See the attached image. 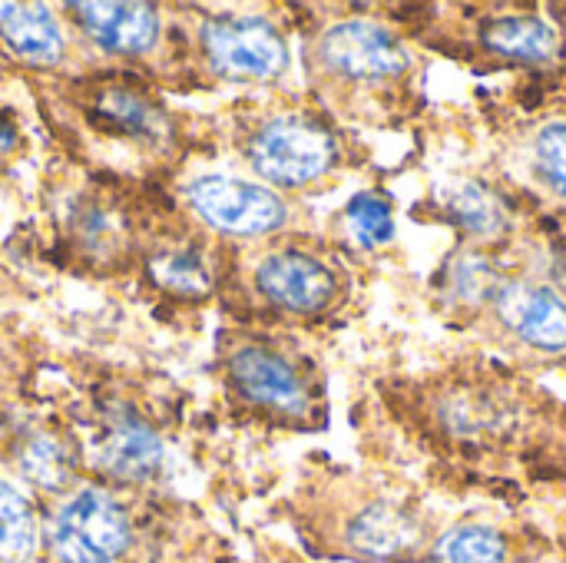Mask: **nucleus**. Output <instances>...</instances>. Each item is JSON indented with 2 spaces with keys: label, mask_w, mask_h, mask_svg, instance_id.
<instances>
[{
  "label": "nucleus",
  "mask_w": 566,
  "mask_h": 563,
  "mask_svg": "<svg viewBox=\"0 0 566 563\" xmlns=\"http://www.w3.org/2000/svg\"><path fill=\"white\" fill-rule=\"evenodd\" d=\"M252 166L275 186H305L328 173L335 163V139L325 126L282 116L259 129L252 139Z\"/></svg>",
  "instance_id": "1"
},
{
  "label": "nucleus",
  "mask_w": 566,
  "mask_h": 563,
  "mask_svg": "<svg viewBox=\"0 0 566 563\" xmlns=\"http://www.w3.org/2000/svg\"><path fill=\"white\" fill-rule=\"evenodd\" d=\"M322 63L355 83H391L411 70L405 43L375 20H342L318 43Z\"/></svg>",
  "instance_id": "2"
},
{
  "label": "nucleus",
  "mask_w": 566,
  "mask_h": 563,
  "mask_svg": "<svg viewBox=\"0 0 566 563\" xmlns=\"http://www.w3.org/2000/svg\"><path fill=\"white\" fill-rule=\"evenodd\" d=\"M53 548L66 563H113L129 548V521L109 494L83 491L56 514Z\"/></svg>",
  "instance_id": "3"
},
{
  "label": "nucleus",
  "mask_w": 566,
  "mask_h": 563,
  "mask_svg": "<svg viewBox=\"0 0 566 563\" xmlns=\"http://www.w3.org/2000/svg\"><path fill=\"white\" fill-rule=\"evenodd\" d=\"M189 202L209 226L232 236H262L285 222V206L272 189L229 176L196 179L189 186Z\"/></svg>",
  "instance_id": "4"
},
{
  "label": "nucleus",
  "mask_w": 566,
  "mask_h": 563,
  "mask_svg": "<svg viewBox=\"0 0 566 563\" xmlns=\"http://www.w3.org/2000/svg\"><path fill=\"white\" fill-rule=\"evenodd\" d=\"M212 63L232 76H279L289 63L282 33L262 17H219L202 27Z\"/></svg>",
  "instance_id": "5"
},
{
  "label": "nucleus",
  "mask_w": 566,
  "mask_h": 563,
  "mask_svg": "<svg viewBox=\"0 0 566 563\" xmlns=\"http://www.w3.org/2000/svg\"><path fill=\"white\" fill-rule=\"evenodd\" d=\"M494 312L511 335L537 352H566V299L544 285L514 279L494 295Z\"/></svg>",
  "instance_id": "6"
},
{
  "label": "nucleus",
  "mask_w": 566,
  "mask_h": 563,
  "mask_svg": "<svg viewBox=\"0 0 566 563\" xmlns=\"http://www.w3.org/2000/svg\"><path fill=\"white\" fill-rule=\"evenodd\" d=\"M348 548L365 561H411L424 548V521L398 501H371L345 531Z\"/></svg>",
  "instance_id": "7"
},
{
  "label": "nucleus",
  "mask_w": 566,
  "mask_h": 563,
  "mask_svg": "<svg viewBox=\"0 0 566 563\" xmlns=\"http://www.w3.org/2000/svg\"><path fill=\"white\" fill-rule=\"evenodd\" d=\"M259 289L282 309L318 312L335 295V275L328 265L305 252H275L255 272Z\"/></svg>",
  "instance_id": "8"
},
{
  "label": "nucleus",
  "mask_w": 566,
  "mask_h": 563,
  "mask_svg": "<svg viewBox=\"0 0 566 563\" xmlns=\"http://www.w3.org/2000/svg\"><path fill=\"white\" fill-rule=\"evenodd\" d=\"M229 368H232L239 392L252 398L255 405L275 408L285 415H302L308 408V392L285 358L265 348H242L235 352Z\"/></svg>",
  "instance_id": "9"
},
{
  "label": "nucleus",
  "mask_w": 566,
  "mask_h": 563,
  "mask_svg": "<svg viewBox=\"0 0 566 563\" xmlns=\"http://www.w3.org/2000/svg\"><path fill=\"white\" fill-rule=\"evenodd\" d=\"M86 33L113 53H146L159 37V13L149 3H73Z\"/></svg>",
  "instance_id": "10"
},
{
  "label": "nucleus",
  "mask_w": 566,
  "mask_h": 563,
  "mask_svg": "<svg viewBox=\"0 0 566 563\" xmlns=\"http://www.w3.org/2000/svg\"><path fill=\"white\" fill-rule=\"evenodd\" d=\"M484 50L517 60V63H547L560 50V33L551 20L537 13H494L481 20L478 30Z\"/></svg>",
  "instance_id": "11"
},
{
  "label": "nucleus",
  "mask_w": 566,
  "mask_h": 563,
  "mask_svg": "<svg viewBox=\"0 0 566 563\" xmlns=\"http://www.w3.org/2000/svg\"><path fill=\"white\" fill-rule=\"evenodd\" d=\"M0 37L33 63H56L63 53L60 27L40 3H0Z\"/></svg>",
  "instance_id": "12"
},
{
  "label": "nucleus",
  "mask_w": 566,
  "mask_h": 563,
  "mask_svg": "<svg viewBox=\"0 0 566 563\" xmlns=\"http://www.w3.org/2000/svg\"><path fill=\"white\" fill-rule=\"evenodd\" d=\"M441 212L451 226H458L471 239H497L511 229L507 206L484 183H474V179L454 183L441 196Z\"/></svg>",
  "instance_id": "13"
},
{
  "label": "nucleus",
  "mask_w": 566,
  "mask_h": 563,
  "mask_svg": "<svg viewBox=\"0 0 566 563\" xmlns=\"http://www.w3.org/2000/svg\"><path fill=\"white\" fill-rule=\"evenodd\" d=\"M159 461H163V445L139 421L116 425L99 448L103 471L119 478V481H143L159 468Z\"/></svg>",
  "instance_id": "14"
},
{
  "label": "nucleus",
  "mask_w": 566,
  "mask_h": 563,
  "mask_svg": "<svg viewBox=\"0 0 566 563\" xmlns=\"http://www.w3.org/2000/svg\"><path fill=\"white\" fill-rule=\"evenodd\" d=\"M431 563H507V538L488 524H458L434 541Z\"/></svg>",
  "instance_id": "15"
},
{
  "label": "nucleus",
  "mask_w": 566,
  "mask_h": 563,
  "mask_svg": "<svg viewBox=\"0 0 566 563\" xmlns=\"http://www.w3.org/2000/svg\"><path fill=\"white\" fill-rule=\"evenodd\" d=\"M36 548V521L30 504L0 481V557L23 561Z\"/></svg>",
  "instance_id": "16"
},
{
  "label": "nucleus",
  "mask_w": 566,
  "mask_h": 563,
  "mask_svg": "<svg viewBox=\"0 0 566 563\" xmlns=\"http://www.w3.org/2000/svg\"><path fill=\"white\" fill-rule=\"evenodd\" d=\"M348 226L358 246L375 249L391 242L395 236V216H391V202L378 192H361L348 202Z\"/></svg>",
  "instance_id": "17"
},
{
  "label": "nucleus",
  "mask_w": 566,
  "mask_h": 563,
  "mask_svg": "<svg viewBox=\"0 0 566 563\" xmlns=\"http://www.w3.org/2000/svg\"><path fill=\"white\" fill-rule=\"evenodd\" d=\"M23 475L46 488V491H60L70 478H73V461H70V451L56 441V438H36L23 448Z\"/></svg>",
  "instance_id": "18"
},
{
  "label": "nucleus",
  "mask_w": 566,
  "mask_h": 563,
  "mask_svg": "<svg viewBox=\"0 0 566 563\" xmlns=\"http://www.w3.org/2000/svg\"><path fill=\"white\" fill-rule=\"evenodd\" d=\"M541 179L566 202V123H547L534 139Z\"/></svg>",
  "instance_id": "19"
},
{
  "label": "nucleus",
  "mask_w": 566,
  "mask_h": 563,
  "mask_svg": "<svg viewBox=\"0 0 566 563\" xmlns=\"http://www.w3.org/2000/svg\"><path fill=\"white\" fill-rule=\"evenodd\" d=\"M153 279L172 292H182V295H202L209 289V275L199 265V259L182 256V252L153 259Z\"/></svg>",
  "instance_id": "20"
}]
</instances>
